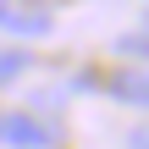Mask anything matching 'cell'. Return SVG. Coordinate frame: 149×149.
Wrapping results in <instances>:
<instances>
[{
	"instance_id": "6da1fadb",
	"label": "cell",
	"mask_w": 149,
	"mask_h": 149,
	"mask_svg": "<svg viewBox=\"0 0 149 149\" xmlns=\"http://www.w3.org/2000/svg\"><path fill=\"white\" fill-rule=\"evenodd\" d=\"M0 144L6 149H55L61 127L33 116V111H0Z\"/></svg>"
},
{
	"instance_id": "7a4b0ae2",
	"label": "cell",
	"mask_w": 149,
	"mask_h": 149,
	"mask_svg": "<svg viewBox=\"0 0 149 149\" xmlns=\"http://www.w3.org/2000/svg\"><path fill=\"white\" fill-rule=\"evenodd\" d=\"M105 94L111 100H122V105H138L149 111V66H116V72H105Z\"/></svg>"
},
{
	"instance_id": "3957f363",
	"label": "cell",
	"mask_w": 149,
	"mask_h": 149,
	"mask_svg": "<svg viewBox=\"0 0 149 149\" xmlns=\"http://www.w3.org/2000/svg\"><path fill=\"white\" fill-rule=\"evenodd\" d=\"M0 28L17 33V39H39V33H50V11H28V6L0 0Z\"/></svg>"
},
{
	"instance_id": "277c9868",
	"label": "cell",
	"mask_w": 149,
	"mask_h": 149,
	"mask_svg": "<svg viewBox=\"0 0 149 149\" xmlns=\"http://www.w3.org/2000/svg\"><path fill=\"white\" fill-rule=\"evenodd\" d=\"M28 66H33V55H28V50H17V44H11V50H0V83H17Z\"/></svg>"
},
{
	"instance_id": "5b68a950",
	"label": "cell",
	"mask_w": 149,
	"mask_h": 149,
	"mask_svg": "<svg viewBox=\"0 0 149 149\" xmlns=\"http://www.w3.org/2000/svg\"><path fill=\"white\" fill-rule=\"evenodd\" d=\"M127 149H149V122H138V127L127 133Z\"/></svg>"
},
{
	"instance_id": "8992f818",
	"label": "cell",
	"mask_w": 149,
	"mask_h": 149,
	"mask_svg": "<svg viewBox=\"0 0 149 149\" xmlns=\"http://www.w3.org/2000/svg\"><path fill=\"white\" fill-rule=\"evenodd\" d=\"M144 22H149V17H144Z\"/></svg>"
}]
</instances>
